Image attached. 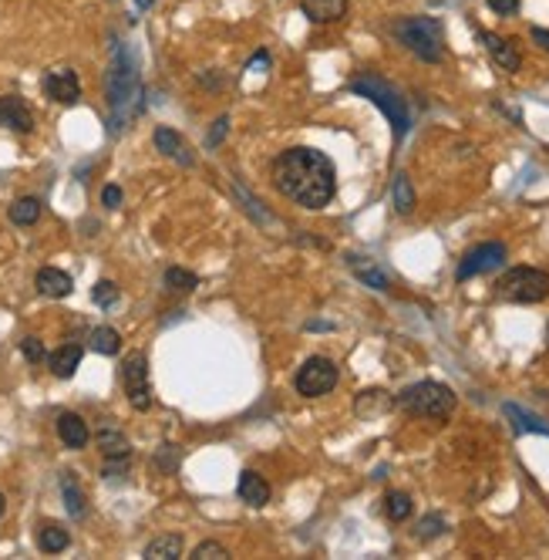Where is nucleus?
<instances>
[{
	"mask_svg": "<svg viewBox=\"0 0 549 560\" xmlns=\"http://www.w3.org/2000/svg\"><path fill=\"white\" fill-rule=\"evenodd\" d=\"M270 180L284 200L297 202L304 210H324L337 192L334 159L310 146L284 149L270 166Z\"/></svg>",
	"mask_w": 549,
	"mask_h": 560,
	"instance_id": "1",
	"label": "nucleus"
},
{
	"mask_svg": "<svg viewBox=\"0 0 549 560\" xmlns=\"http://www.w3.org/2000/svg\"><path fill=\"white\" fill-rule=\"evenodd\" d=\"M109 105H111V132H121L125 122L142 109V81H139V61L129 47H115L109 67Z\"/></svg>",
	"mask_w": 549,
	"mask_h": 560,
	"instance_id": "2",
	"label": "nucleus"
},
{
	"mask_svg": "<svg viewBox=\"0 0 549 560\" xmlns=\"http://www.w3.org/2000/svg\"><path fill=\"white\" fill-rule=\"evenodd\" d=\"M351 91L354 95H361V99H368L371 105H378V109L385 112V119L391 122V132H395V142L405 139L408 129H411V112H408V99L391 85V81L378 78L371 71H361V75H354L351 78Z\"/></svg>",
	"mask_w": 549,
	"mask_h": 560,
	"instance_id": "3",
	"label": "nucleus"
},
{
	"mask_svg": "<svg viewBox=\"0 0 549 560\" xmlns=\"http://www.w3.org/2000/svg\"><path fill=\"white\" fill-rule=\"evenodd\" d=\"M391 34H395L398 45H405L418 61L425 65H439L445 61V27H441L439 17H398L391 24Z\"/></svg>",
	"mask_w": 549,
	"mask_h": 560,
	"instance_id": "4",
	"label": "nucleus"
},
{
	"mask_svg": "<svg viewBox=\"0 0 549 560\" xmlns=\"http://www.w3.org/2000/svg\"><path fill=\"white\" fill-rule=\"evenodd\" d=\"M455 405H459V395L451 392L449 385L431 379L415 381L395 395V409L415 415V419H431V422H445L455 412Z\"/></svg>",
	"mask_w": 549,
	"mask_h": 560,
	"instance_id": "5",
	"label": "nucleus"
},
{
	"mask_svg": "<svg viewBox=\"0 0 549 560\" xmlns=\"http://www.w3.org/2000/svg\"><path fill=\"white\" fill-rule=\"evenodd\" d=\"M492 297L502 304H543L549 297V274L539 267H513L495 280Z\"/></svg>",
	"mask_w": 549,
	"mask_h": 560,
	"instance_id": "6",
	"label": "nucleus"
},
{
	"mask_svg": "<svg viewBox=\"0 0 549 560\" xmlns=\"http://www.w3.org/2000/svg\"><path fill=\"white\" fill-rule=\"evenodd\" d=\"M121 389L129 395V405L135 412H149L152 409V385H149V361L142 351H132L121 361Z\"/></svg>",
	"mask_w": 549,
	"mask_h": 560,
	"instance_id": "7",
	"label": "nucleus"
},
{
	"mask_svg": "<svg viewBox=\"0 0 549 560\" xmlns=\"http://www.w3.org/2000/svg\"><path fill=\"white\" fill-rule=\"evenodd\" d=\"M337 365L330 358H324V355H314V358H307L304 365H300L297 379H294V389H297L304 399H320V395L334 392V385H337Z\"/></svg>",
	"mask_w": 549,
	"mask_h": 560,
	"instance_id": "8",
	"label": "nucleus"
},
{
	"mask_svg": "<svg viewBox=\"0 0 549 560\" xmlns=\"http://www.w3.org/2000/svg\"><path fill=\"white\" fill-rule=\"evenodd\" d=\"M505 257H509V250H505V244H499V240H485V244H475V247L459 260L455 280H459V284H465V280H472V277L492 274V270L502 267Z\"/></svg>",
	"mask_w": 549,
	"mask_h": 560,
	"instance_id": "9",
	"label": "nucleus"
},
{
	"mask_svg": "<svg viewBox=\"0 0 549 560\" xmlns=\"http://www.w3.org/2000/svg\"><path fill=\"white\" fill-rule=\"evenodd\" d=\"M41 88L57 105H78L81 101V81H78L75 67H55V71H47Z\"/></svg>",
	"mask_w": 549,
	"mask_h": 560,
	"instance_id": "10",
	"label": "nucleus"
},
{
	"mask_svg": "<svg viewBox=\"0 0 549 560\" xmlns=\"http://www.w3.org/2000/svg\"><path fill=\"white\" fill-rule=\"evenodd\" d=\"M479 41H482L489 57H492L502 71L516 75L519 67H523V55H519L516 41H509V37H502V34H495V31H479Z\"/></svg>",
	"mask_w": 549,
	"mask_h": 560,
	"instance_id": "11",
	"label": "nucleus"
},
{
	"mask_svg": "<svg viewBox=\"0 0 549 560\" xmlns=\"http://www.w3.org/2000/svg\"><path fill=\"white\" fill-rule=\"evenodd\" d=\"M0 125L11 132L31 135L34 132V112L21 95H0Z\"/></svg>",
	"mask_w": 549,
	"mask_h": 560,
	"instance_id": "12",
	"label": "nucleus"
},
{
	"mask_svg": "<svg viewBox=\"0 0 549 560\" xmlns=\"http://www.w3.org/2000/svg\"><path fill=\"white\" fill-rule=\"evenodd\" d=\"M155 149L162 152L165 159H172V162H179V166H196V156L189 152V146H186V139L176 132V129H169V125H159L155 129Z\"/></svg>",
	"mask_w": 549,
	"mask_h": 560,
	"instance_id": "13",
	"label": "nucleus"
},
{
	"mask_svg": "<svg viewBox=\"0 0 549 560\" xmlns=\"http://www.w3.org/2000/svg\"><path fill=\"white\" fill-rule=\"evenodd\" d=\"M351 4L347 0H300V14L310 24H337L347 17Z\"/></svg>",
	"mask_w": 549,
	"mask_h": 560,
	"instance_id": "14",
	"label": "nucleus"
},
{
	"mask_svg": "<svg viewBox=\"0 0 549 560\" xmlns=\"http://www.w3.org/2000/svg\"><path fill=\"white\" fill-rule=\"evenodd\" d=\"M236 493H240V500L246 506H266L270 503V496H274V490H270V482L260 476L256 470H243L240 472V486H236Z\"/></svg>",
	"mask_w": 549,
	"mask_h": 560,
	"instance_id": "15",
	"label": "nucleus"
},
{
	"mask_svg": "<svg viewBox=\"0 0 549 560\" xmlns=\"http://www.w3.org/2000/svg\"><path fill=\"white\" fill-rule=\"evenodd\" d=\"M347 267H351V274L361 284H368L371 291H381V294H388L391 291V277H388L385 270L378 267L374 260H368V257H357V254H347Z\"/></svg>",
	"mask_w": 549,
	"mask_h": 560,
	"instance_id": "16",
	"label": "nucleus"
},
{
	"mask_svg": "<svg viewBox=\"0 0 549 560\" xmlns=\"http://www.w3.org/2000/svg\"><path fill=\"white\" fill-rule=\"evenodd\" d=\"M98 449H101V456H105V460H125V456H129V452H132V446H129V436H125V432H121L119 426H115V422H101L98 426Z\"/></svg>",
	"mask_w": 549,
	"mask_h": 560,
	"instance_id": "17",
	"label": "nucleus"
},
{
	"mask_svg": "<svg viewBox=\"0 0 549 560\" xmlns=\"http://www.w3.org/2000/svg\"><path fill=\"white\" fill-rule=\"evenodd\" d=\"M57 436H61V442H65L67 449H85L91 432H88V422H85L81 415L61 412L57 415Z\"/></svg>",
	"mask_w": 549,
	"mask_h": 560,
	"instance_id": "18",
	"label": "nucleus"
},
{
	"mask_svg": "<svg viewBox=\"0 0 549 560\" xmlns=\"http://www.w3.org/2000/svg\"><path fill=\"white\" fill-rule=\"evenodd\" d=\"M502 415L509 419V422H513V429H516L519 436H523V432H533V436H546L549 439V422H546V419H539V415L526 412L523 405L505 402L502 405Z\"/></svg>",
	"mask_w": 549,
	"mask_h": 560,
	"instance_id": "19",
	"label": "nucleus"
},
{
	"mask_svg": "<svg viewBox=\"0 0 549 560\" xmlns=\"http://www.w3.org/2000/svg\"><path fill=\"white\" fill-rule=\"evenodd\" d=\"M34 284H37V291L45 294V297H67V294L75 291L71 274H65V270H57V267H41L37 270V277H34Z\"/></svg>",
	"mask_w": 549,
	"mask_h": 560,
	"instance_id": "20",
	"label": "nucleus"
},
{
	"mask_svg": "<svg viewBox=\"0 0 549 560\" xmlns=\"http://www.w3.org/2000/svg\"><path fill=\"white\" fill-rule=\"evenodd\" d=\"M395 409V399L385 392V389H368V392L357 395V402H354V412L361 415V419H378V415H385Z\"/></svg>",
	"mask_w": 549,
	"mask_h": 560,
	"instance_id": "21",
	"label": "nucleus"
},
{
	"mask_svg": "<svg viewBox=\"0 0 549 560\" xmlns=\"http://www.w3.org/2000/svg\"><path fill=\"white\" fill-rule=\"evenodd\" d=\"M81 358H85V347L81 345H61L47 358V365H51V371H55V379H71L78 371V365H81Z\"/></svg>",
	"mask_w": 549,
	"mask_h": 560,
	"instance_id": "22",
	"label": "nucleus"
},
{
	"mask_svg": "<svg viewBox=\"0 0 549 560\" xmlns=\"http://www.w3.org/2000/svg\"><path fill=\"white\" fill-rule=\"evenodd\" d=\"M61 496H65V510L75 520L88 513V506H85V493H81V486H78L75 472H61Z\"/></svg>",
	"mask_w": 549,
	"mask_h": 560,
	"instance_id": "23",
	"label": "nucleus"
},
{
	"mask_svg": "<svg viewBox=\"0 0 549 560\" xmlns=\"http://www.w3.org/2000/svg\"><path fill=\"white\" fill-rule=\"evenodd\" d=\"M391 202H395L398 216L415 213V186H411V180H408L405 172H398V176H395V186H391Z\"/></svg>",
	"mask_w": 549,
	"mask_h": 560,
	"instance_id": "24",
	"label": "nucleus"
},
{
	"mask_svg": "<svg viewBox=\"0 0 549 560\" xmlns=\"http://www.w3.org/2000/svg\"><path fill=\"white\" fill-rule=\"evenodd\" d=\"M37 547L45 554H61V550L71 547V534L65 527H57V524H45L37 530Z\"/></svg>",
	"mask_w": 549,
	"mask_h": 560,
	"instance_id": "25",
	"label": "nucleus"
},
{
	"mask_svg": "<svg viewBox=\"0 0 549 560\" xmlns=\"http://www.w3.org/2000/svg\"><path fill=\"white\" fill-rule=\"evenodd\" d=\"M145 557H149V560L182 557V537H179V534H162V537H155L152 544L145 547Z\"/></svg>",
	"mask_w": 549,
	"mask_h": 560,
	"instance_id": "26",
	"label": "nucleus"
},
{
	"mask_svg": "<svg viewBox=\"0 0 549 560\" xmlns=\"http://www.w3.org/2000/svg\"><path fill=\"white\" fill-rule=\"evenodd\" d=\"M41 200L37 196H21V200L11 206V223L14 226H34L37 220H41Z\"/></svg>",
	"mask_w": 549,
	"mask_h": 560,
	"instance_id": "27",
	"label": "nucleus"
},
{
	"mask_svg": "<svg viewBox=\"0 0 549 560\" xmlns=\"http://www.w3.org/2000/svg\"><path fill=\"white\" fill-rule=\"evenodd\" d=\"M91 351H98V355H105V358H111V355H119L121 351V335L115 331V327H95L88 337Z\"/></svg>",
	"mask_w": 549,
	"mask_h": 560,
	"instance_id": "28",
	"label": "nucleus"
},
{
	"mask_svg": "<svg viewBox=\"0 0 549 560\" xmlns=\"http://www.w3.org/2000/svg\"><path fill=\"white\" fill-rule=\"evenodd\" d=\"M199 287V277L186 267H169L165 270V291L172 294H192Z\"/></svg>",
	"mask_w": 549,
	"mask_h": 560,
	"instance_id": "29",
	"label": "nucleus"
},
{
	"mask_svg": "<svg viewBox=\"0 0 549 560\" xmlns=\"http://www.w3.org/2000/svg\"><path fill=\"white\" fill-rule=\"evenodd\" d=\"M411 510H415V503H411V496L401 493V490H391V493L385 496L388 520H395V524H405L408 516H411Z\"/></svg>",
	"mask_w": 549,
	"mask_h": 560,
	"instance_id": "30",
	"label": "nucleus"
},
{
	"mask_svg": "<svg viewBox=\"0 0 549 560\" xmlns=\"http://www.w3.org/2000/svg\"><path fill=\"white\" fill-rule=\"evenodd\" d=\"M445 530H449V524H445V516H441V513H429V516H421V520H418L415 540H421V544H429V540L441 537Z\"/></svg>",
	"mask_w": 549,
	"mask_h": 560,
	"instance_id": "31",
	"label": "nucleus"
},
{
	"mask_svg": "<svg viewBox=\"0 0 549 560\" xmlns=\"http://www.w3.org/2000/svg\"><path fill=\"white\" fill-rule=\"evenodd\" d=\"M233 196H240V200H243V210H246V213H250L253 220H256V223H266V226L274 223V216H270V210H266L264 202L253 200V196H250V192H246V190H243L240 182H233Z\"/></svg>",
	"mask_w": 549,
	"mask_h": 560,
	"instance_id": "32",
	"label": "nucleus"
},
{
	"mask_svg": "<svg viewBox=\"0 0 549 560\" xmlns=\"http://www.w3.org/2000/svg\"><path fill=\"white\" fill-rule=\"evenodd\" d=\"M223 557H230V550L223 547V544H216V540H202L192 550V560H223Z\"/></svg>",
	"mask_w": 549,
	"mask_h": 560,
	"instance_id": "33",
	"label": "nucleus"
},
{
	"mask_svg": "<svg viewBox=\"0 0 549 560\" xmlns=\"http://www.w3.org/2000/svg\"><path fill=\"white\" fill-rule=\"evenodd\" d=\"M91 297H95L98 307H111V304L119 301V287H115L111 280H98V284H95V291H91Z\"/></svg>",
	"mask_w": 549,
	"mask_h": 560,
	"instance_id": "34",
	"label": "nucleus"
},
{
	"mask_svg": "<svg viewBox=\"0 0 549 560\" xmlns=\"http://www.w3.org/2000/svg\"><path fill=\"white\" fill-rule=\"evenodd\" d=\"M21 351H24V358L31 361V365H41V361L47 358L45 341H41V337H24V341H21Z\"/></svg>",
	"mask_w": 549,
	"mask_h": 560,
	"instance_id": "35",
	"label": "nucleus"
},
{
	"mask_svg": "<svg viewBox=\"0 0 549 560\" xmlns=\"http://www.w3.org/2000/svg\"><path fill=\"white\" fill-rule=\"evenodd\" d=\"M226 132H230V115H220L216 122H212V129H209L206 135V149H216L226 139Z\"/></svg>",
	"mask_w": 549,
	"mask_h": 560,
	"instance_id": "36",
	"label": "nucleus"
},
{
	"mask_svg": "<svg viewBox=\"0 0 549 560\" xmlns=\"http://www.w3.org/2000/svg\"><path fill=\"white\" fill-rule=\"evenodd\" d=\"M485 4H489V11L502 14V17H513V14H519V0H485Z\"/></svg>",
	"mask_w": 549,
	"mask_h": 560,
	"instance_id": "37",
	"label": "nucleus"
},
{
	"mask_svg": "<svg viewBox=\"0 0 549 560\" xmlns=\"http://www.w3.org/2000/svg\"><path fill=\"white\" fill-rule=\"evenodd\" d=\"M101 202H105L109 210H119V206H121V190H119V186H105V190H101Z\"/></svg>",
	"mask_w": 549,
	"mask_h": 560,
	"instance_id": "38",
	"label": "nucleus"
},
{
	"mask_svg": "<svg viewBox=\"0 0 549 560\" xmlns=\"http://www.w3.org/2000/svg\"><path fill=\"white\" fill-rule=\"evenodd\" d=\"M121 472H129V456H125V460H109V462H105V476H109V480H119Z\"/></svg>",
	"mask_w": 549,
	"mask_h": 560,
	"instance_id": "39",
	"label": "nucleus"
},
{
	"mask_svg": "<svg viewBox=\"0 0 549 560\" xmlns=\"http://www.w3.org/2000/svg\"><path fill=\"white\" fill-rule=\"evenodd\" d=\"M529 34H533V41H536L543 51H549V31H546V27H533Z\"/></svg>",
	"mask_w": 549,
	"mask_h": 560,
	"instance_id": "40",
	"label": "nucleus"
},
{
	"mask_svg": "<svg viewBox=\"0 0 549 560\" xmlns=\"http://www.w3.org/2000/svg\"><path fill=\"white\" fill-rule=\"evenodd\" d=\"M334 325H327V321H310L307 325V331H330Z\"/></svg>",
	"mask_w": 549,
	"mask_h": 560,
	"instance_id": "41",
	"label": "nucleus"
},
{
	"mask_svg": "<svg viewBox=\"0 0 549 560\" xmlns=\"http://www.w3.org/2000/svg\"><path fill=\"white\" fill-rule=\"evenodd\" d=\"M152 4H155V0H135V7H139V11H149Z\"/></svg>",
	"mask_w": 549,
	"mask_h": 560,
	"instance_id": "42",
	"label": "nucleus"
},
{
	"mask_svg": "<svg viewBox=\"0 0 549 560\" xmlns=\"http://www.w3.org/2000/svg\"><path fill=\"white\" fill-rule=\"evenodd\" d=\"M4 510H7V500H4V493H0V516H4Z\"/></svg>",
	"mask_w": 549,
	"mask_h": 560,
	"instance_id": "43",
	"label": "nucleus"
},
{
	"mask_svg": "<svg viewBox=\"0 0 549 560\" xmlns=\"http://www.w3.org/2000/svg\"><path fill=\"white\" fill-rule=\"evenodd\" d=\"M546 341H549V325H546Z\"/></svg>",
	"mask_w": 549,
	"mask_h": 560,
	"instance_id": "44",
	"label": "nucleus"
}]
</instances>
